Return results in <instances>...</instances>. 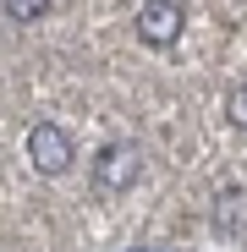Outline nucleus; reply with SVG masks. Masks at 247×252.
Instances as JSON below:
<instances>
[{
    "label": "nucleus",
    "instance_id": "f257e3e1",
    "mask_svg": "<svg viewBox=\"0 0 247 252\" xmlns=\"http://www.w3.org/2000/svg\"><path fill=\"white\" fill-rule=\"evenodd\" d=\"M138 176H143V148H138V143H110V148H99V159H94V192L121 197Z\"/></svg>",
    "mask_w": 247,
    "mask_h": 252
},
{
    "label": "nucleus",
    "instance_id": "f03ea898",
    "mask_svg": "<svg viewBox=\"0 0 247 252\" xmlns=\"http://www.w3.org/2000/svg\"><path fill=\"white\" fill-rule=\"evenodd\" d=\"M28 159H33L38 176H61V170H71V159H77L71 132H66V126H55V121H38L33 132H28Z\"/></svg>",
    "mask_w": 247,
    "mask_h": 252
},
{
    "label": "nucleus",
    "instance_id": "7ed1b4c3",
    "mask_svg": "<svg viewBox=\"0 0 247 252\" xmlns=\"http://www.w3.org/2000/svg\"><path fill=\"white\" fill-rule=\"evenodd\" d=\"M181 28H187V17H181L176 0H143L138 6V38L154 44V50H171L181 38Z\"/></svg>",
    "mask_w": 247,
    "mask_h": 252
},
{
    "label": "nucleus",
    "instance_id": "20e7f679",
    "mask_svg": "<svg viewBox=\"0 0 247 252\" xmlns=\"http://www.w3.org/2000/svg\"><path fill=\"white\" fill-rule=\"evenodd\" d=\"M214 236H225V241H242L247 236V192H220L214 197Z\"/></svg>",
    "mask_w": 247,
    "mask_h": 252
},
{
    "label": "nucleus",
    "instance_id": "39448f33",
    "mask_svg": "<svg viewBox=\"0 0 247 252\" xmlns=\"http://www.w3.org/2000/svg\"><path fill=\"white\" fill-rule=\"evenodd\" d=\"M50 11V0H6V22L11 28H28V22H38Z\"/></svg>",
    "mask_w": 247,
    "mask_h": 252
},
{
    "label": "nucleus",
    "instance_id": "423d86ee",
    "mask_svg": "<svg viewBox=\"0 0 247 252\" xmlns=\"http://www.w3.org/2000/svg\"><path fill=\"white\" fill-rule=\"evenodd\" d=\"M225 115H231V126H242V132H247V77L231 82V94H225Z\"/></svg>",
    "mask_w": 247,
    "mask_h": 252
}]
</instances>
